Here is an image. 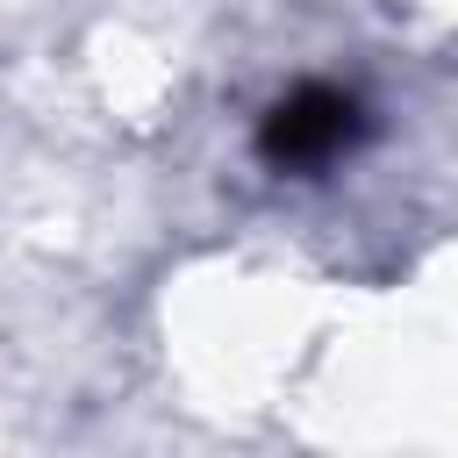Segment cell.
<instances>
[{"label": "cell", "instance_id": "cell-1", "mask_svg": "<svg viewBox=\"0 0 458 458\" xmlns=\"http://www.w3.org/2000/svg\"><path fill=\"white\" fill-rule=\"evenodd\" d=\"M365 100L329 86V79H301L286 86L265 114H258V157L272 172H329L365 143Z\"/></svg>", "mask_w": 458, "mask_h": 458}]
</instances>
